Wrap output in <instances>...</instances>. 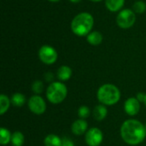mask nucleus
<instances>
[{"label":"nucleus","mask_w":146,"mask_h":146,"mask_svg":"<svg viewBox=\"0 0 146 146\" xmlns=\"http://www.w3.org/2000/svg\"><path fill=\"white\" fill-rule=\"evenodd\" d=\"M62 146H75V144L71 139H69L68 137H64V138H62Z\"/></svg>","instance_id":"obj_24"},{"label":"nucleus","mask_w":146,"mask_h":146,"mask_svg":"<svg viewBox=\"0 0 146 146\" xmlns=\"http://www.w3.org/2000/svg\"><path fill=\"white\" fill-rule=\"evenodd\" d=\"M115 21L120 28L129 29L136 22V14L131 9H123L118 12Z\"/></svg>","instance_id":"obj_5"},{"label":"nucleus","mask_w":146,"mask_h":146,"mask_svg":"<svg viewBox=\"0 0 146 146\" xmlns=\"http://www.w3.org/2000/svg\"><path fill=\"white\" fill-rule=\"evenodd\" d=\"M62 139L56 134H48L44 139V146H62Z\"/></svg>","instance_id":"obj_16"},{"label":"nucleus","mask_w":146,"mask_h":146,"mask_svg":"<svg viewBox=\"0 0 146 146\" xmlns=\"http://www.w3.org/2000/svg\"><path fill=\"white\" fill-rule=\"evenodd\" d=\"M94 17L89 12H80L77 14L71 21V30L78 37H86L94 26Z\"/></svg>","instance_id":"obj_2"},{"label":"nucleus","mask_w":146,"mask_h":146,"mask_svg":"<svg viewBox=\"0 0 146 146\" xmlns=\"http://www.w3.org/2000/svg\"><path fill=\"white\" fill-rule=\"evenodd\" d=\"M91 113L92 112L91 111L90 108L87 107L86 105H82L78 110V116L80 119H84V120L87 119L90 116Z\"/></svg>","instance_id":"obj_22"},{"label":"nucleus","mask_w":146,"mask_h":146,"mask_svg":"<svg viewBox=\"0 0 146 146\" xmlns=\"http://www.w3.org/2000/svg\"><path fill=\"white\" fill-rule=\"evenodd\" d=\"M73 74L72 68L69 66L67 65H62L59 67V68L56 71V78L58 79L59 81L64 82L68 80Z\"/></svg>","instance_id":"obj_11"},{"label":"nucleus","mask_w":146,"mask_h":146,"mask_svg":"<svg viewBox=\"0 0 146 146\" xmlns=\"http://www.w3.org/2000/svg\"><path fill=\"white\" fill-rule=\"evenodd\" d=\"M145 129H146V123H145Z\"/></svg>","instance_id":"obj_30"},{"label":"nucleus","mask_w":146,"mask_h":146,"mask_svg":"<svg viewBox=\"0 0 146 146\" xmlns=\"http://www.w3.org/2000/svg\"><path fill=\"white\" fill-rule=\"evenodd\" d=\"M133 10L135 12L136 15H141L145 13L146 11V3L142 0L136 1L133 5Z\"/></svg>","instance_id":"obj_20"},{"label":"nucleus","mask_w":146,"mask_h":146,"mask_svg":"<svg viewBox=\"0 0 146 146\" xmlns=\"http://www.w3.org/2000/svg\"><path fill=\"white\" fill-rule=\"evenodd\" d=\"M97 98L100 104L105 106H113L121 99V92L114 84H104L97 92Z\"/></svg>","instance_id":"obj_3"},{"label":"nucleus","mask_w":146,"mask_h":146,"mask_svg":"<svg viewBox=\"0 0 146 146\" xmlns=\"http://www.w3.org/2000/svg\"><path fill=\"white\" fill-rule=\"evenodd\" d=\"M49 2H51V3H57V2H59V1H61V0H48Z\"/></svg>","instance_id":"obj_28"},{"label":"nucleus","mask_w":146,"mask_h":146,"mask_svg":"<svg viewBox=\"0 0 146 146\" xmlns=\"http://www.w3.org/2000/svg\"><path fill=\"white\" fill-rule=\"evenodd\" d=\"M71 131L74 135L81 136L86 133L88 131V123L84 119H78L71 125Z\"/></svg>","instance_id":"obj_10"},{"label":"nucleus","mask_w":146,"mask_h":146,"mask_svg":"<svg viewBox=\"0 0 146 146\" xmlns=\"http://www.w3.org/2000/svg\"><path fill=\"white\" fill-rule=\"evenodd\" d=\"M32 91L35 95H40L44 92V83L41 80H35L32 84Z\"/></svg>","instance_id":"obj_21"},{"label":"nucleus","mask_w":146,"mask_h":146,"mask_svg":"<svg viewBox=\"0 0 146 146\" xmlns=\"http://www.w3.org/2000/svg\"><path fill=\"white\" fill-rule=\"evenodd\" d=\"M44 80H45V81H46V82H50V83L54 82L55 75H54V74H53V73H51V72H47V73H45V74H44Z\"/></svg>","instance_id":"obj_23"},{"label":"nucleus","mask_w":146,"mask_h":146,"mask_svg":"<svg viewBox=\"0 0 146 146\" xmlns=\"http://www.w3.org/2000/svg\"><path fill=\"white\" fill-rule=\"evenodd\" d=\"M68 1H70V2L73 3H78L81 2L82 0H68Z\"/></svg>","instance_id":"obj_26"},{"label":"nucleus","mask_w":146,"mask_h":146,"mask_svg":"<svg viewBox=\"0 0 146 146\" xmlns=\"http://www.w3.org/2000/svg\"><path fill=\"white\" fill-rule=\"evenodd\" d=\"M145 96L146 93H144V92H139L137 93L136 98H137V99H138L140 103H144V102H145Z\"/></svg>","instance_id":"obj_25"},{"label":"nucleus","mask_w":146,"mask_h":146,"mask_svg":"<svg viewBox=\"0 0 146 146\" xmlns=\"http://www.w3.org/2000/svg\"><path fill=\"white\" fill-rule=\"evenodd\" d=\"M12 133L10 131L5 127H1L0 129V144L2 145H7L11 141Z\"/></svg>","instance_id":"obj_19"},{"label":"nucleus","mask_w":146,"mask_h":146,"mask_svg":"<svg viewBox=\"0 0 146 146\" xmlns=\"http://www.w3.org/2000/svg\"><path fill=\"white\" fill-rule=\"evenodd\" d=\"M91 2H93V3H99V2H102L103 0H89Z\"/></svg>","instance_id":"obj_27"},{"label":"nucleus","mask_w":146,"mask_h":146,"mask_svg":"<svg viewBox=\"0 0 146 146\" xmlns=\"http://www.w3.org/2000/svg\"><path fill=\"white\" fill-rule=\"evenodd\" d=\"M38 56L41 62L45 65H52L54 64L58 58V54L56 50L49 44L42 45L38 52Z\"/></svg>","instance_id":"obj_6"},{"label":"nucleus","mask_w":146,"mask_h":146,"mask_svg":"<svg viewBox=\"0 0 146 146\" xmlns=\"http://www.w3.org/2000/svg\"><path fill=\"white\" fill-rule=\"evenodd\" d=\"M122 140L129 145H138L144 142L146 138L145 125L135 119L125 121L120 129Z\"/></svg>","instance_id":"obj_1"},{"label":"nucleus","mask_w":146,"mask_h":146,"mask_svg":"<svg viewBox=\"0 0 146 146\" xmlns=\"http://www.w3.org/2000/svg\"><path fill=\"white\" fill-rule=\"evenodd\" d=\"M10 101H11V105L17 108H21L23 107L27 103V98L24 94L21 92H15L11 96Z\"/></svg>","instance_id":"obj_15"},{"label":"nucleus","mask_w":146,"mask_h":146,"mask_svg":"<svg viewBox=\"0 0 146 146\" xmlns=\"http://www.w3.org/2000/svg\"><path fill=\"white\" fill-rule=\"evenodd\" d=\"M92 116L93 118L98 121H104L107 115H108V109L105 105L100 104L98 105H97L93 110H92Z\"/></svg>","instance_id":"obj_13"},{"label":"nucleus","mask_w":146,"mask_h":146,"mask_svg":"<svg viewBox=\"0 0 146 146\" xmlns=\"http://www.w3.org/2000/svg\"><path fill=\"white\" fill-rule=\"evenodd\" d=\"M68 96V87L62 81H54L50 83L45 92L47 100L53 104L62 103Z\"/></svg>","instance_id":"obj_4"},{"label":"nucleus","mask_w":146,"mask_h":146,"mask_svg":"<svg viewBox=\"0 0 146 146\" xmlns=\"http://www.w3.org/2000/svg\"><path fill=\"white\" fill-rule=\"evenodd\" d=\"M25 143V136L20 131H15L12 133L10 144L12 146H23Z\"/></svg>","instance_id":"obj_17"},{"label":"nucleus","mask_w":146,"mask_h":146,"mask_svg":"<svg viewBox=\"0 0 146 146\" xmlns=\"http://www.w3.org/2000/svg\"><path fill=\"white\" fill-rule=\"evenodd\" d=\"M10 105H11L10 98L5 94H2L0 96V115H3L9 110Z\"/></svg>","instance_id":"obj_18"},{"label":"nucleus","mask_w":146,"mask_h":146,"mask_svg":"<svg viewBox=\"0 0 146 146\" xmlns=\"http://www.w3.org/2000/svg\"><path fill=\"white\" fill-rule=\"evenodd\" d=\"M27 106L30 111L37 115H43L46 111V102L40 95H33L27 101Z\"/></svg>","instance_id":"obj_7"},{"label":"nucleus","mask_w":146,"mask_h":146,"mask_svg":"<svg viewBox=\"0 0 146 146\" xmlns=\"http://www.w3.org/2000/svg\"><path fill=\"white\" fill-rule=\"evenodd\" d=\"M104 140V133L98 127H91L85 134V141L88 146H99Z\"/></svg>","instance_id":"obj_8"},{"label":"nucleus","mask_w":146,"mask_h":146,"mask_svg":"<svg viewBox=\"0 0 146 146\" xmlns=\"http://www.w3.org/2000/svg\"><path fill=\"white\" fill-rule=\"evenodd\" d=\"M140 104L136 97L128 98L124 103V111L129 116H135L140 110Z\"/></svg>","instance_id":"obj_9"},{"label":"nucleus","mask_w":146,"mask_h":146,"mask_svg":"<svg viewBox=\"0 0 146 146\" xmlns=\"http://www.w3.org/2000/svg\"><path fill=\"white\" fill-rule=\"evenodd\" d=\"M104 40V36L99 31H92L86 36V41L93 46H98L102 44Z\"/></svg>","instance_id":"obj_14"},{"label":"nucleus","mask_w":146,"mask_h":146,"mask_svg":"<svg viewBox=\"0 0 146 146\" xmlns=\"http://www.w3.org/2000/svg\"><path fill=\"white\" fill-rule=\"evenodd\" d=\"M144 104H145V107H146V96H145V102H144Z\"/></svg>","instance_id":"obj_29"},{"label":"nucleus","mask_w":146,"mask_h":146,"mask_svg":"<svg viewBox=\"0 0 146 146\" xmlns=\"http://www.w3.org/2000/svg\"><path fill=\"white\" fill-rule=\"evenodd\" d=\"M105 7L106 9L112 12H120L121 9H123V7L125 5V0H104Z\"/></svg>","instance_id":"obj_12"}]
</instances>
